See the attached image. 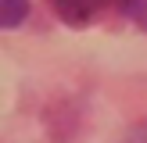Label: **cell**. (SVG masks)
Masks as SVG:
<instances>
[{
  "instance_id": "cell-1",
  "label": "cell",
  "mask_w": 147,
  "mask_h": 143,
  "mask_svg": "<svg viewBox=\"0 0 147 143\" xmlns=\"http://www.w3.org/2000/svg\"><path fill=\"white\" fill-rule=\"evenodd\" d=\"M50 4H54V11L61 14L68 25H86V21H93L100 11L115 7V0H50Z\"/></svg>"
},
{
  "instance_id": "cell-2",
  "label": "cell",
  "mask_w": 147,
  "mask_h": 143,
  "mask_svg": "<svg viewBox=\"0 0 147 143\" xmlns=\"http://www.w3.org/2000/svg\"><path fill=\"white\" fill-rule=\"evenodd\" d=\"M29 18V0H0V29H18Z\"/></svg>"
},
{
  "instance_id": "cell-3",
  "label": "cell",
  "mask_w": 147,
  "mask_h": 143,
  "mask_svg": "<svg viewBox=\"0 0 147 143\" xmlns=\"http://www.w3.org/2000/svg\"><path fill=\"white\" fill-rule=\"evenodd\" d=\"M129 143H147V122H144V125L133 132V140H129Z\"/></svg>"
}]
</instances>
